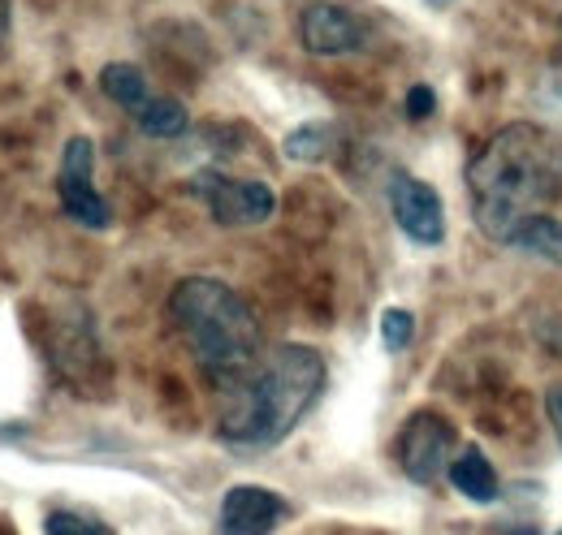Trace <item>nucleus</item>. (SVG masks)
Here are the masks:
<instances>
[{"instance_id":"7","label":"nucleus","mask_w":562,"mask_h":535,"mask_svg":"<svg viewBox=\"0 0 562 535\" xmlns=\"http://www.w3.org/2000/svg\"><path fill=\"white\" fill-rule=\"evenodd\" d=\"M299 39L312 57H347L368 44V22L334 0H316L299 18Z\"/></svg>"},{"instance_id":"3","label":"nucleus","mask_w":562,"mask_h":535,"mask_svg":"<svg viewBox=\"0 0 562 535\" xmlns=\"http://www.w3.org/2000/svg\"><path fill=\"white\" fill-rule=\"evenodd\" d=\"M169 320L216 389H229L260 354L265 333L238 289L212 276H187L169 294Z\"/></svg>"},{"instance_id":"20","label":"nucleus","mask_w":562,"mask_h":535,"mask_svg":"<svg viewBox=\"0 0 562 535\" xmlns=\"http://www.w3.org/2000/svg\"><path fill=\"white\" fill-rule=\"evenodd\" d=\"M537 337H541V341H546V345H550L554 354H562V316H554V320H546V325L537 329Z\"/></svg>"},{"instance_id":"13","label":"nucleus","mask_w":562,"mask_h":535,"mask_svg":"<svg viewBox=\"0 0 562 535\" xmlns=\"http://www.w3.org/2000/svg\"><path fill=\"white\" fill-rule=\"evenodd\" d=\"M510 247H515V251H528V255H537V260H546V264L562 268V220H554V216H532V220L515 234Z\"/></svg>"},{"instance_id":"5","label":"nucleus","mask_w":562,"mask_h":535,"mask_svg":"<svg viewBox=\"0 0 562 535\" xmlns=\"http://www.w3.org/2000/svg\"><path fill=\"white\" fill-rule=\"evenodd\" d=\"M454 423L437 410H416L398 432V467L412 483H437L454 463Z\"/></svg>"},{"instance_id":"22","label":"nucleus","mask_w":562,"mask_h":535,"mask_svg":"<svg viewBox=\"0 0 562 535\" xmlns=\"http://www.w3.org/2000/svg\"><path fill=\"white\" fill-rule=\"evenodd\" d=\"M428 4H446V0H428Z\"/></svg>"},{"instance_id":"2","label":"nucleus","mask_w":562,"mask_h":535,"mask_svg":"<svg viewBox=\"0 0 562 535\" xmlns=\"http://www.w3.org/2000/svg\"><path fill=\"white\" fill-rule=\"evenodd\" d=\"M325 389V358L312 345L285 341L265 350L229 389H221L216 428L238 449H273Z\"/></svg>"},{"instance_id":"16","label":"nucleus","mask_w":562,"mask_h":535,"mask_svg":"<svg viewBox=\"0 0 562 535\" xmlns=\"http://www.w3.org/2000/svg\"><path fill=\"white\" fill-rule=\"evenodd\" d=\"M412 337H416V316H412V311L390 307V311L381 316V341H385V350H390V354L407 350V345H412Z\"/></svg>"},{"instance_id":"8","label":"nucleus","mask_w":562,"mask_h":535,"mask_svg":"<svg viewBox=\"0 0 562 535\" xmlns=\"http://www.w3.org/2000/svg\"><path fill=\"white\" fill-rule=\"evenodd\" d=\"M390 212L398 220V229L420 242V247H437L446 238V207H441V195L412 178V173H394L390 178Z\"/></svg>"},{"instance_id":"1","label":"nucleus","mask_w":562,"mask_h":535,"mask_svg":"<svg viewBox=\"0 0 562 535\" xmlns=\"http://www.w3.org/2000/svg\"><path fill=\"white\" fill-rule=\"evenodd\" d=\"M476 229L490 242H515L532 216L562 200V138L541 122H510L485 138L468 164Z\"/></svg>"},{"instance_id":"17","label":"nucleus","mask_w":562,"mask_h":535,"mask_svg":"<svg viewBox=\"0 0 562 535\" xmlns=\"http://www.w3.org/2000/svg\"><path fill=\"white\" fill-rule=\"evenodd\" d=\"M537 104H541L546 113L562 117V66L546 69V78L537 82Z\"/></svg>"},{"instance_id":"19","label":"nucleus","mask_w":562,"mask_h":535,"mask_svg":"<svg viewBox=\"0 0 562 535\" xmlns=\"http://www.w3.org/2000/svg\"><path fill=\"white\" fill-rule=\"evenodd\" d=\"M546 414H550V428L559 432V441H562V385H554V389L546 394Z\"/></svg>"},{"instance_id":"6","label":"nucleus","mask_w":562,"mask_h":535,"mask_svg":"<svg viewBox=\"0 0 562 535\" xmlns=\"http://www.w3.org/2000/svg\"><path fill=\"white\" fill-rule=\"evenodd\" d=\"M57 195L66 216L78 220L82 229H109L113 225V212L104 195L95 191V143L74 134L66 143V156H61V173H57Z\"/></svg>"},{"instance_id":"12","label":"nucleus","mask_w":562,"mask_h":535,"mask_svg":"<svg viewBox=\"0 0 562 535\" xmlns=\"http://www.w3.org/2000/svg\"><path fill=\"white\" fill-rule=\"evenodd\" d=\"M135 126L143 134H151V138H178V134L191 130V113H187V104L182 100H173V95H151V104L143 109L139 117H135Z\"/></svg>"},{"instance_id":"9","label":"nucleus","mask_w":562,"mask_h":535,"mask_svg":"<svg viewBox=\"0 0 562 535\" xmlns=\"http://www.w3.org/2000/svg\"><path fill=\"white\" fill-rule=\"evenodd\" d=\"M290 519V501L260 488V483H238L221 497V535H273Z\"/></svg>"},{"instance_id":"11","label":"nucleus","mask_w":562,"mask_h":535,"mask_svg":"<svg viewBox=\"0 0 562 535\" xmlns=\"http://www.w3.org/2000/svg\"><path fill=\"white\" fill-rule=\"evenodd\" d=\"M100 87H104V95L117 104V109H126L131 117H139L143 109L151 104V82L143 78L139 66H131V61H113V66L100 69Z\"/></svg>"},{"instance_id":"14","label":"nucleus","mask_w":562,"mask_h":535,"mask_svg":"<svg viewBox=\"0 0 562 535\" xmlns=\"http://www.w3.org/2000/svg\"><path fill=\"white\" fill-rule=\"evenodd\" d=\"M334 138H338V130L329 122H307L285 138V156L290 160H325L334 151Z\"/></svg>"},{"instance_id":"21","label":"nucleus","mask_w":562,"mask_h":535,"mask_svg":"<svg viewBox=\"0 0 562 535\" xmlns=\"http://www.w3.org/2000/svg\"><path fill=\"white\" fill-rule=\"evenodd\" d=\"M4 26H9V0H0V35H4Z\"/></svg>"},{"instance_id":"4","label":"nucleus","mask_w":562,"mask_h":535,"mask_svg":"<svg viewBox=\"0 0 562 535\" xmlns=\"http://www.w3.org/2000/svg\"><path fill=\"white\" fill-rule=\"evenodd\" d=\"M195 195L209 203L212 220L225 229H251L273 220L278 212V191L256 178H234V173H200Z\"/></svg>"},{"instance_id":"10","label":"nucleus","mask_w":562,"mask_h":535,"mask_svg":"<svg viewBox=\"0 0 562 535\" xmlns=\"http://www.w3.org/2000/svg\"><path fill=\"white\" fill-rule=\"evenodd\" d=\"M446 475H450L454 492H459V497H468L472 505H493V501H497V492H502L497 470H493V463L481 454V449H463V454L450 463Z\"/></svg>"},{"instance_id":"15","label":"nucleus","mask_w":562,"mask_h":535,"mask_svg":"<svg viewBox=\"0 0 562 535\" xmlns=\"http://www.w3.org/2000/svg\"><path fill=\"white\" fill-rule=\"evenodd\" d=\"M44 532L48 535H117L109 523H100L95 514H82V510H53L44 519Z\"/></svg>"},{"instance_id":"18","label":"nucleus","mask_w":562,"mask_h":535,"mask_svg":"<svg viewBox=\"0 0 562 535\" xmlns=\"http://www.w3.org/2000/svg\"><path fill=\"white\" fill-rule=\"evenodd\" d=\"M432 109H437V95H432V87L416 82V87L407 91V117H412V122H424Z\"/></svg>"},{"instance_id":"23","label":"nucleus","mask_w":562,"mask_h":535,"mask_svg":"<svg viewBox=\"0 0 562 535\" xmlns=\"http://www.w3.org/2000/svg\"><path fill=\"white\" fill-rule=\"evenodd\" d=\"M559 535H562V532H559Z\"/></svg>"}]
</instances>
